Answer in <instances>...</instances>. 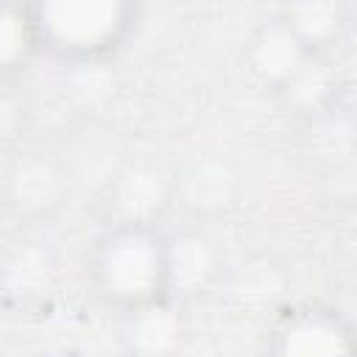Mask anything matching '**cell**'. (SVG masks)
Listing matches in <instances>:
<instances>
[{
  "label": "cell",
  "mask_w": 357,
  "mask_h": 357,
  "mask_svg": "<svg viewBox=\"0 0 357 357\" xmlns=\"http://www.w3.org/2000/svg\"><path fill=\"white\" fill-rule=\"evenodd\" d=\"M307 56L329 47L343 25L340 0H290L279 22Z\"/></svg>",
  "instance_id": "5"
},
{
  "label": "cell",
  "mask_w": 357,
  "mask_h": 357,
  "mask_svg": "<svg viewBox=\"0 0 357 357\" xmlns=\"http://www.w3.org/2000/svg\"><path fill=\"white\" fill-rule=\"evenodd\" d=\"M36 56L64 67L117 59L142 17V0H20Z\"/></svg>",
  "instance_id": "2"
},
{
  "label": "cell",
  "mask_w": 357,
  "mask_h": 357,
  "mask_svg": "<svg viewBox=\"0 0 357 357\" xmlns=\"http://www.w3.org/2000/svg\"><path fill=\"white\" fill-rule=\"evenodd\" d=\"M265 349L273 354H349L354 349V326L349 315L324 301H298L284 307L268 329Z\"/></svg>",
  "instance_id": "3"
},
{
  "label": "cell",
  "mask_w": 357,
  "mask_h": 357,
  "mask_svg": "<svg viewBox=\"0 0 357 357\" xmlns=\"http://www.w3.org/2000/svg\"><path fill=\"white\" fill-rule=\"evenodd\" d=\"M64 195V176L59 167L42 156L31 159H11L6 204L25 215H47L61 204Z\"/></svg>",
  "instance_id": "4"
},
{
  "label": "cell",
  "mask_w": 357,
  "mask_h": 357,
  "mask_svg": "<svg viewBox=\"0 0 357 357\" xmlns=\"http://www.w3.org/2000/svg\"><path fill=\"white\" fill-rule=\"evenodd\" d=\"M33 39L20 0H0V81L14 78L33 59Z\"/></svg>",
  "instance_id": "6"
},
{
  "label": "cell",
  "mask_w": 357,
  "mask_h": 357,
  "mask_svg": "<svg viewBox=\"0 0 357 357\" xmlns=\"http://www.w3.org/2000/svg\"><path fill=\"white\" fill-rule=\"evenodd\" d=\"M86 282L112 312L131 318L173 298L170 234L151 218H114L89 243Z\"/></svg>",
  "instance_id": "1"
},
{
  "label": "cell",
  "mask_w": 357,
  "mask_h": 357,
  "mask_svg": "<svg viewBox=\"0 0 357 357\" xmlns=\"http://www.w3.org/2000/svg\"><path fill=\"white\" fill-rule=\"evenodd\" d=\"M8 170H11V156L0 148V201H6V187H8Z\"/></svg>",
  "instance_id": "7"
}]
</instances>
